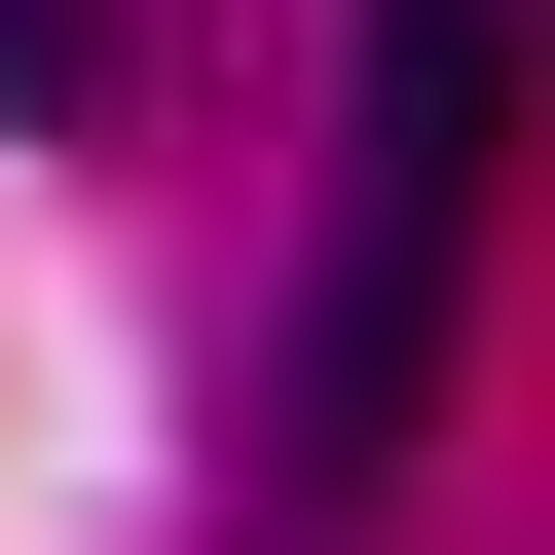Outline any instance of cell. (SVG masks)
I'll list each match as a JSON object with an SVG mask.
<instances>
[{
  "label": "cell",
  "mask_w": 555,
  "mask_h": 555,
  "mask_svg": "<svg viewBox=\"0 0 555 555\" xmlns=\"http://www.w3.org/2000/svg\"><path fill=\"white\" fill-rule=\"evenodd\" d=\"M481 149H518V0H371V149H334V297H297V518L444 408V259H481Z\"/></svg>",
  "instance_id": "6da1fadb"
}]
</instances>
